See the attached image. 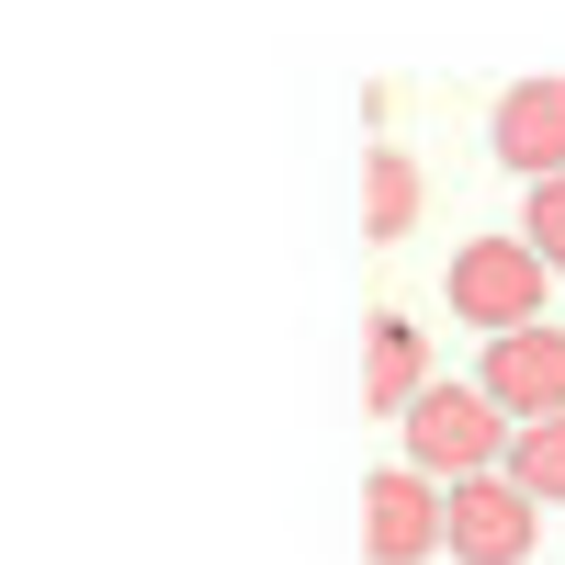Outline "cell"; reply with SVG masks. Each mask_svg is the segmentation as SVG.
<instances>
[{
    "label": "cell",
    "instance_id": "6da1fadb",
    "mask_svg": "<svg viewBox=\"0 0 565 565\" xmlns=\"http://www.w3.org/2000/svg\"><path fill=\"white\" fill-rule=\"evenodd\" d=\"M509 441H521V418H509L487 385H430L407 407V463L430 487H463V476H509Z\"/></svg>",
    "mask_w": 565,
    "mask_h": 565
},
{
    "label": "cell",
    "instance_id": "7a4b0ae2",
    "mask_svg": "<svg viewBox=\"0 0 565 565\" xmlns=\"http://www.w3.org/2000/svg\"><path fill=\"white\" fill-rule=\"evenodd\" d=\"M543 282H554V260H543L532 238H463V249H452V317L487 328V340L543 328Z\"/></svg>",
    "mask_w": 565,
    "mask_h": 565
},
{
    "label": "cell",
    "instance_id": "3957f363",
    "mask_svg": "<svg viewBox=\"0 0 565 565\" xmlns=\"http://www.w3.org/2000/svg\"><path fill=\"white\" fill-rule=\"evenodd\" d=\"M441 543H452V487H430L418 463L362 476V554L373 565H430Z\"/></svg>",
    "mask_w": 565,
    "mask_h": 565
},
{
    "label": "cell",
    "instance_id": "277c9868",
    "mask_svg": "<svg viewBox=\"0 0 565 565\" xmlns=\"http://www.w3.org/2000/svg\"><path fill=\"white\" fill-rule=\"evenodd\" d=\"M532 543H543V498L521 487V476H463L452 487V565H532Z\"/></svg>",
    "mask_w": 565,
    "mask_h": 565
},
{
    "label": "cell",
    "instance_id": "5b68a950",
    "mask_svg": "<svg viewBox=\"0 0 565 565\" xmlns=\"http://www.w3.org/2000/svg\"><path fill=\"white\" fill-rule=\"evenodd\" d=\"M476 385L521 418H565V328L543 317V328H509V340H487V362H476Z\"/></svg>",
    "mask_w": 565,
    "mask_h": 565
},
{
    "label": "cell",
    "instance_id": "8992f818",
    "mask_svg": "<svg viewBox=\"0 0 565 565\" xmlns=\"http://www.w3.org/2000/svg\"><path fill=\"white\" fill-rule=\"evenodd\" d=\"M498 159L521 181H554L565 170V79H521L498 103Z\"/></svg>",
    "mask_w": 565,
    "mask_h": 565
},
{
    "label": "cell",
    "instance_id": "52a82bcc",
    "mask_svg": "<svg viewBox=\"0 0 565 565\" xmlns=\"http://www.w3.org/2000/svg\"><path fill=\"white\" fill-rule=\"evenodd\" d=\"M362 396H373V407H396V418L430 396V351H418V317H396V306H385V317H362Z\"/></svg>",
    "mask_w": 565,
    "mask_h": 565
},
{
    "label": "cell",
    "instance_id": "ba28073f",
    "mask_svg": "<svg viewBox=\"0 0 565 565\" xmlns=\"http://www.w3.org/2000/svg\"><path fill=\"white\" fill-rule=\"evenodd\" d=\"M362 226H373V238H407V226H418V170H407V148H373V159H362Z\"/></svg>",
    "mask_w": 565,
    "mask_h": 565
},
{
    "label": "cell",
    "instance_id": "9c48e42d",
    "mask_svg": "<svg viewBox=\"0 0 565 565\" xmlns=\"http://www.w3.org/2000/svg\"><path fill=\"white\" fill-rule=\"evenodd\" d=\"M509 476H521L532 498H565V418H532V430L509 441Z\"/></svg>",
    "mask_w": 565,
    "mask_h": 565
},
{
    "label": "cell",
    "instance_id": "30bf717a",
    "mask_svg": "<svg viewBox=\"0 0 565 565\" xmlns=\"http://www.w3.org/2000/svg\"><path fill=\"white\" fill-rule=\"evenodd\" d=\"M521 238H532V249L565 271V170H554V181H532V204H521Z\"/></svg>",
    "mask_w": 565,
    "mask_h": 565
}]
</instances>
